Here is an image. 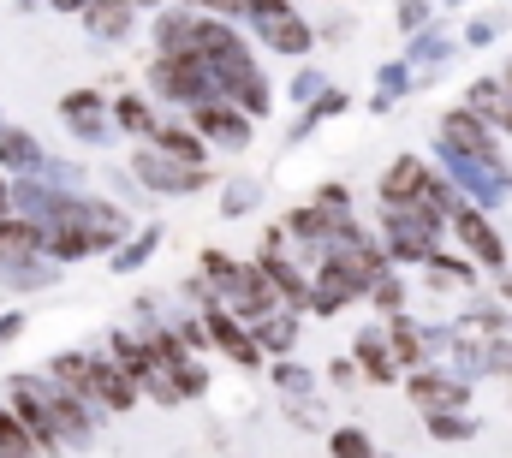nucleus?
<instances>
[{"instance_id": "obj_18", "label": "nucleus", "mask_w": 512, "mask_h": 458, "mask_svg": "<svg viewBox=\"0 0 512 458\" xmlns=\"http://www.w3.org/2000/svg\"><path fill=\"white\" fill-rule=\"evenodd\" d=\"M471 114L495 119V125H507L512 131V90L507 84H495V78H477V84H471Z\"/></svg>"}, {"instance_id": "obj_21", "label": "nucleus", "mask_w": 512, "mask_h": 458, "mask_svg": "<svg viewBox=\"0 0 512 458\" xmlns=\"http://www.w3.org/2000/svg\"><path fill=\"white\" fill-rule=\"evenodd\" d=\"M387 340H393V357L399 363H417L429 340H435V328H417V322H405V316H393V328H387Z\"/></svg>"}, {"instance_id": "obj_5", "label": "nucleus", "mask_w": 512, "mask_h": 458, "mask_svg": "<svg viewBox=\"0 0 512 458\" xmlns=\"http://www.w3.org/2000/svg\"><path fill=\"white\" fill-rule=\"evenodd\" d=\"M411 399L423 405V417H447V411H465V399H471V381H459V375H441V369H417V375H411Z\"/></svg>"}, {"instance_id": "obj_40", "label": "nucleus", "mask_w": 512, "mask_h": 458, "mask_svg": "<svg viewBox=\"0 0 512 458\" xmlns=\"http://www.w3.org/2000/svg\"><path fill=\"white\" fill-rule=\"evenodd\" d=\"M411 54H417V60H441V54H447V42H441V36H423Z\"/></svg>"}, {"instance_id": "obj_23", "label": "nucleus", "mask_w": 512, "mask_h": 458, "mask_svg": "<svg viewBox=\"0 0 512 458\" xmlns=\"http://www.w3.org/2000/svg\"><path fill=\"white\" fill-rule=\"evenodd\" d=\"M155 143H161V155H167V161H185V167H203V143H197L191 131H155Z\"/></svg>"}, {"instance_id": "obj_28", "label": "nucleus", "mask_w": 512, "mask_h": 458, "mask_svg": "<svg viewBox=\"0 0 512 458\" xmlns=\"http://www.w3.org/2000/svg\"><path fill=\"white\" fill-rule=\"evenodd\" d=\"M167 381L179 387V399H197V393H209V375H203L197 363H179V369H167Z\"/></svg>"}, {"instance_id": "obj_13", "label": "nucleus", "mask_w": 512, "mask_h": 458, "mask_svg": "<svg viewBox=\"0 0 512 458\" xmlns=\"http://www.w3.org/2000/svg\"><path fill=\"white\" fill-rule=\"evenodd\" d=\"M453 227H459L465 250H471L477 262H489V268H501V262H507V244L495 238V227H489V221H483L477 209H459V215H453Z\"/></svg>"}, {"instance_id": "obj_7", "label": "nucleus", "mask_w": 512, "mask_h": 458, "mask_svg": "<svg viewBox=\"0 0 512 458\" xmlns=\"http://www.w3.org/2000/svg\"><path fill=\"white\" fill-rule=\"evenodd\" d=\"M256 36H262V42H268L274 54H304V48L316 42V30H310V24H304L298 12H286L280 0L256 12Z\"/></svg>"}, {"instance_id": "obj_46", "label": "nucleus", "mask_w": 512, "mask_h": 458, "mask_svg": "<svg viewBox=\"0 0 512 458\" xmlns=\"http://www.w3.org/2000/svg\"><path fill=\"white\" fill-rule=\"evenodd\" d=\"M131 6H161V0H131Z\"/></svg>"}, {"instance_id": "obj_36", "label": "nucleus", "mask_w": 512, "mask_h": 458, "mask_svg": "<svg viewBox=\"0 0 512 458\" xmlns=\"http://www.w3.org/2000/svg\"><path fill=\"white\" fill-rule=\"evenodd\" d=\"M197 6H209V12H262L274 0H197Z\"/></svg>"}, {"instance_id": "obj_3", "label": "nucleus", "mask_w": 512, "mask_h": 458, "mask_svg": "<svg viewBox=\"0 0 512 458\" xmlns=\"http://www.w3.org/2000/svg\"><path fill=\"white\" fill-rule=\"evenodd\" d=\"M441 149H447V155H459V161H477V167H495V173H501L495 131H489V119H477L471 108L441 119Z\"/></svg>"}, {"instance_id": "obj_14", "label": "nucleus", "mask_w": 512, "mask_h": 458, "mask_svg": "<svg viewBox=\"0 0 512 458\" xmlns=\"http://www.w3.org/2000/svg\"><path fill=\"white\" fill-rule=\"evenodd\" d=\"M60 119H66L84 143H102V131H108V114H102V96H96V90H72V96L60 102Z\"/></svg>"}, {"instance_id": "obj_32", "label": "nucleus", "mask_w": 512, "mask_h": 458, "mask_svg": "<svg viewBox=\"0 0 512 458\" xmlns=\"http://www.w3.org/2000/svg\"><path fill=\"white\" fill-rule=\"evenodd\" d=\"M120 125H126V131H149V137H155V119H149V108H143L137 96H126V102H120Z\"/></svg>"}, {"instance_id": "obj_31", "label": "nucleus", "mask_w": 512, "mask_h": 458, "mask_svg": "<svg viewBox=\"0 0 512 458\" xmlns=\"http://www.w3.org/2000/svg\"><path fill=\"white\" fill-rule=\"evenodd\" d=\"M370 298H376V310H387V316H399V304H405V286H399L393 274H382V280L370 286Z\"/></svg>"}, {"instance_id": "obj_19", "label": "nucleus", "mask_w": 512, "mask_h": 458, "mask_svg": "<svg viewBox=\"0 0 512 458\" xmlns=\"http://www.w3.org/2000/svg\"><path fill=\"white\" fill-rule=\"evenodd\" d=\"M0 167L36 173V167H42V143H36L30 131H12V125H0Z\"/></svg>"}, {"instance_id": "obj_12", "label": "nucleus", "mask_w": 512, "mask_h": 458, "mask_svg": "<svg viewBox=\"0 0 512 458\" xmlns=\"http://www.w3.org/2000/svg\"><path fill=\"white\" fill-rule=\"evenodd\" d=\"M352 351H358V369H364V381L387 387V381L399 375V357H393V340H387V328H364Z\"/></svg>"}, {"instance_id": "obj_15", "label": "nucleus", "mask_w": 512, "mask_h": 458, "mask_svg": "<svg viewBox=\"0 0 512 458\" xmlns=\"http://www.w3.org/2000/svg\"><path fill=\"white\" fill-rule=\"evenodd\" d=\"M197 131H203V137H215L221 149H245V143H251V119L233 114V108H221V102L197 108Z\"/></svg>"}, {"instance_id": "obj_29", "label": "nucleus", "mask_w": 512, "mask_h": 458, "mask_svg": "<svg viewBox=\"0 0 512 458\" xmlns=\"http://www.w3.org/2000/svg\"><path fill=\"white\" fill-rule=\"evenodd\" d=\"M340 108H346V96H340V90H328V96H322L316 108H304V119H298V143H304V131H310V125H322V119L340 114Z\"/></svg>"}, {"instance_id": "obj_17", "label": "nucleus", "mask_w": 512, "mask_h": 458, "mask_svg": "<svg viewBox=\"0 0 512 458\" xmlns=\"http://www.w3.org/2000/svg\"><path fill=\"white\" fill-rule=\"evenodd\" d=\"M251 340L262 351H274V357H286L292 345H298V322H292V310H268L262 322H251Z\"/></svg>"}, {"instance_id": "obj_43", "label": "nucleus", "mask_w": 512, "mask_h": 458, "mask_svg": "<svg viewBox=\"0 0 512 458\" xmlns=\"http://www.w3.org/2000/svg\"><path fill=\"white\" fill-rule=\"evenodd\" d=\"M54 6H60V12H90L96 0H54Z\"/></svg>"}, {"instance_id": "obj_42", "label": "nucleus", "mask_w": 512, "mask_h": 458, "mask_svg": "<svg viewBox=\"0 0 512 458\" xmlns=\"http://www.w3.org/2000/svg\"><path fill=\"white\" fill-rule=\"evenodd\" d=\"M12 334H24V316H0V345L12 340Z\"/></svg>"}, {"instance_id": "obj_2", "label": "nucleus", "mask_w": 512, "mask_h": 458, "mask_svg": "<svg viewBox=\"0 0 512 458\" xmlns=\"http://www.w3.org/2000/svg\"><path fill=\"white\" fill-rule=\"evenodd\" d=\"M12 411L18 423L36 435L42 453H60V381H36V375H12Z\"/></svg>"}, {"instance_id": "obj_35", "label": "nucleus", "mask_w": 512, "mask_h": 458, "mask_svg": "<svg viewBox=\"0 0 512 458\" xmlns=\"http://www.w3.org/2000/svg\"><path fill=\"white\" fill-rule=\"evenodd\" d=\"M405 84H411V72H405V66H382V102H376V108H387L393 96H405Z\"/></svg>"}, {"instance_id": "obj_27", "label": "nucleus", "mask_w": 512, "mask_h": 458, "mask_svg": "<svg viewBox=\"0 0 512 458\" xmlns=\"http://www.w3.org/2000/svg\"><path fill=\"white\" fill-rule=\"evenodd\" d=\"M334 458H376V447H370V435L364 429H334Z\"/></svg>"}, {"instance_id": "obj_34", "label": "nucleus", "mask_w": 512, "mask_h": 458, "mask_svg": "<svg viewBox=\"0 0 512 458\" xmlns=\"http://www.w3.org/2000/svg\"><path fill=\"white\" fill-rule=\"evenodd\" d=\"M274 381L286 393H310V369H298V363H274Z\"/></svg>"}, {"instance_id": "obj_38", "label": "nucleus", "mask_w": 512, "mask_h": 458, "mask_svg": "<svg viewBox=\"0 0 512 458\" xmlns=\"http://www.w3.org/2000/svg\"><path fill=\"white\" fill-rule=\"evenodd\" d=\"M489 369L512 375V340H495V345H489Z\"/></svg>"}, {"instance_id": "obj_20", "label": "nucleus", "mask_w": 512, "mask_h": 458, "mask_svg": "<svg viewBox=\"0 0 512 458\" xmlns=\"http://www.w3.org/2000/svg\"><path fill=\"white\" fill-rule=\"evenodd\" d=\"M84 18H90V36H102V42L114 36V42H120L131 30V0H96Z\"/></svg>"}, {"instance_id": "obj_16", "label": "nucleus", "mask_w": 512, "mask_h": 458, "mask_svg": "<svg viewBox=\"0 0 512 458\" xmlns=\"http://www.w3.org/2000/svg\"><path fill=\"white\" fill-rule=\"evenodd\" d=\"M90 393H96L102 405H114V411H131V405H137V375L120 369V363H108V357H96V381H90Z\"/></svg>"}, {"instance_id": "obj_10", "label": "nucleus", "mask_w": 512, "mask_h": 458, "mask_svg": "<svg viewBox=\"0 0 512 458\" xmlns=\"http://www.w3.org/2000/svg\"><path fill=\"white\" fill-rule=\"evenodd\" d=\"M36 250H48V232L36 221H0V274H18V268H36Z\"/></svg>"}, {"instance_id": "obj_33", "label": "nucleus", "mask_w": 512, "mask_h": 458, "mask_svg": "<svg viewBox=\"0 0 512 458\" xmlns=\"http://www.w3.org/2000/svg\"><path fill=\"white\" fill-rule=\"evenodd\" d=\"M292 96H298V102H304V108H316V102H322V96H328V84H322V78H316V72H298V78H292Z\"/></svg>"}, {"instance_id": "obj_39", "label": "nucleus", "mask_w": 512, "mask_h": 458, "mask_svg": "<svg viewBox=\"0 0 512 458\" xmlns=\"http://www.w3.org/2000/svg\"><path fill=\"white\" fill-rule=\"evenodd\" d=\"M328 375H334L340 387H352V381H358V363H352V357H334V363H328Z\"/></svg>"}, {"instance_id": "obj_44", "label": "nucleus", "mask_w": 512, "mask_h": 458, "mask_svg": "<svg viewBox=\"0 0 512 458\" xmlns=\"http://www.w3.org/2000/svg\"><path fill=\"white\" fill-rule=\"evenodd\" d=\"M6 209H12V185H0V221H12Z\"/></svg>"}, {"instance_id": "obj_30", "label": "nucleus", "mask_w": 512, "mask_h": 458, "mask_svg": "<svg viewBox=\"0 0 512 458\" xmlns=\"http://www.w3.org/2000/svg\"><path fill=\"white\" fill-rule=\"evenodd\" d=\"M256 203H262V191H256L251 179L227 185V197H221V209H227V215H245V209H256Z\"/></svg>"}, {"instance_id": "obj_26", "label": "nucleus", "mask_w": 512, "mask_h": 458, "mask_svg": "<svg viewBox=\"0 0 512 458\" xmlns=\"http://www.w3.org/2000/svg\"><path fill=\"white\" fill-rule=\"evenodd\" d=\"M155 244H161V227L137 232V238H131L126 250H114V268H120V274H126V268H137V262H143V256H149V250H155Z\"/></svg>"}, {"instance_id": "obj_4", "label": "nucleus", "mask_w": 512, "mask_h": 458, "mask_svg": "<svg viewBox=\"0 0 512 458\" xmlns=\"http://www.w3.org/2000/svg\"><path fill=\"white\" fill-rule=\"evenodd\" d=\"M137 179L149 185V191H167V197H191V191H203V167H185V161H167L161 149H143L137 161Z\"/></svg>"}, {"instance_id": "obj_22", "label": "nucleus", "mask_w": 512, "mask_h": 458, "mask_svg": "<svg viewBox=\"0 0 512 458\" xmlns=\"http://www.w3.org/2000/svg\"><path fill=\"white\" fill-rule=\"evenodd\" d=\"M36 435L18 423V411H0V458H30Z\"/></svg>"}, {"instance_id": "obj_9", "label": "nucleus", "mask_w": 512, "mask_h": 458, "mask_svg": "<svg viewBox=\"0 0 512 458\" xmlns=\"http://www.w3.org/2000/svg\"><path fill=\"white\" fill-rule=\"evenodd\" d=\"M423 185H429V167L417 155H399L382 173V203L387 209H417L423 215Z\"/></svg>"}, {"instance_id": "obj_25", "label": "nucleus", "mask_w": 512, "mask_h": 458, "mask_svg": "<svg viewBox=\"0 0 512 458\" xmlns=\"http://www.w3.org/2000/svg\"><path fill=\"white\" fill-rule=\"evenodd\" d=\"M429 435H435V441H471V435H477V417H465V411L429 417Z\"/></svg>"}, {"instance_id": "obj_6", "label": "nucleus", "mask_w": 512, "mask_h": 458, "mask_svg": "<svg viewBox=\"0 0 512 458\" xmlns=\"http://www.w3.org/2000/svg\"><path fill=\"white\" fill-rule=\"evenodd\" d=\"M60 227L90 232V244L102 250V244H120V238H126V215H120L114 203H96V197H72V203H66V221H60Z\"/></svg>"}, {"instance_id": "obj_1", "label": "nucleus", "mask_w": 512, "mask_h": 458, "mask_svg": "<svg viewBox=\"0 0 512 458\" xmlns=\"http://www.w3.org/2000/svg\"><path fill=\"white\" fill-rule=\"evenodd\" d=\"M149 84H155V96H167V102H197V108L221 102V84H215V72H209V60H203L197 48H191V54H155Z\"/></svg>"}, {"instance_id": "obj_8", "label": "nucleus", "mask_w": 512, "mask_h": 458, "mask_svg": "<svg viewBox=\"0 0 512 458\" xmlns=\"http://www.w3.org/2000/svg\"><path fill=\"white\" fill-rule=\"evenodd\" d=\"M370 292V280H358L346 262H322V274H316V286H310V310L316 316H334V310H346L352 298H364Z\"/></svg>"}, {"instance_id": "obj_41", "label": "nucleus", "mask_w": 512, "mask_h": 458, "mask_svg": "<svg viewBox=\"0 0 512 458\" xmlns=\"http://www.w3.org/2000/svg\"><path fill=\"white\" fill-rule=\"evenodd\" d=\"M495 30H501V18H477V24H471V42H489Z\"/></svg>"}, {"instance_id": "obj_24", "label": "nucleus", "mask_w": 512, "mask_h": 458, "mask_svg": "<svg viewBox=\"0 0 512 458\" xmlns=\"http://www.w3.org/2000/svg\"><path fill=\"white\" fill-rule=\"evenodd\" d=\"M465 286H471V268L465 262H447V256L429 262V292H465Z\"/></svg>"}, {"instance_id": "obj_45", "label": "nucleus", "mask_w": 512, "mask_h": 458, "mask_svg": "<svg viewBox=\"0 0 512 458\" xmlns=\"http://www.w3.org/2000/svg\"><path fill=\"white\" fill-rule=\"evenodd\" d=\"M501 298H507V304H512V274H507V280H501Z\"/></svg>"}, {"instance_id": "obj_47", "label": "nucleus", "mask_w": 512, "mask_h": 458, "mask_svg": "<svg viewBox=\"0 0 512 458\" xmlns=\"http://www.w3.org/2000/svg\"><path fill=\"white\" fill-rule=\"evenodd\" d=\"M507 90H512V66H507Z\"/></svg>"}, {"instance_id": "obj_11", "label": "nucleus", "mask_w": 512, "mask_h": 458, "mask_svg": "<svg viewBox=\"0 0 512 458\" xmlns=\"http://www.w3.org/2000/svg\"><path fill=\"white\" fill-rule=\"evenodd\" d=\"M203 328H209V340L221 345V351H227L233 363H256V357H262V345H256L251 334H245V322H239V316H227L221 304H209V316H203Z\"/></svg>"}, {"instance_id": "obj_37", "label": "nucleus", "mask_w": 512, "mask_h": 458, "mask_svg": "<svg viewBox=\"0 0 512 458\" xmlns=\"http://www.w3.org/2000/svg\"><path fill=\"white\" fill-rule=\"evenodd\" d=\"M423 18H429V0H405L399 6V30H417Z\"/></svg>"}]
</instances>
